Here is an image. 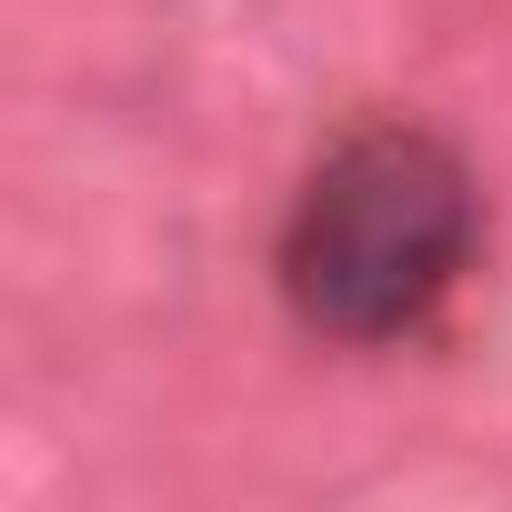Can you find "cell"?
I'll return each instance as SVG.
<instances>
[{
    "mask_svg": "<svg viewBox=\"0 0 512 512\" xmlns=\"http://www.w3.org/2000/svg\"><path fill=\"white\" fill-rule=\"evenodd\" d=\"M482 262V181L462 141L412 111H372L312 151L282 201L272 282L312 342L392 352L422 342Z\"/></svg>",
    "mask_w": 512,
    "mask_h": 512,
    "instance_id": "obj_1",
    "label": "cell"
}]
</instances>
